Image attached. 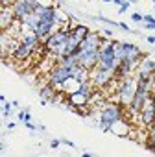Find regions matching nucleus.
Listing matches in <instances>:
<instances>
[{
    "instance_id": "8",
    "label": "nucleus",
    "mask_w": 155,
    "mask_h": 157,
    "mask_svg": "<svg viewBox=\"0 0 155 157\" xmlns=\"http://www.w3.org/2000/svg\"><path fill=\"white\" fill-rule=\"evenodd\" d=\"M33 48L30 46V44H26L24 41H21L19 43V46H17V50H15V54H13V57L17 59V61H28L32 56H33Z\"/></svg>"
},
{
    "instance_id": "17",
    "label": "nucleus",
    "mask_w": 155,
    "mask_h": 157,
    "mask_svg": "<svg viewBox=\"0 0 155 157\" xmlns=\"http://www.w3.org/2000/svg\"><path fill=\"white\" fill-rule=\"evenodd\" d=\"M129 4H131V2H127V0H126V2H124V4L120 6V13H124V11H127V8H129Z\"/></svg>"
},
{
    "instance_id": "24",
    "label": "nucleus",
    "mask_w": 155,
    "mask_h": 157,
    "mask_svg": "<svg viewBox=\"0 0 155 157\" xmlns=\"http://www.w3.org/2000/svg\"><path fill=\"white\" fill-rule=\"evenodd\" d=\"M57 2H65V0H57Z\"/></svg>"
},
{
    "instance_id": "21",
    "label": "nucleus",
    "mask_w": 155,
    "mask_h": 157,
    "mask_svg": "<svg viewBox=\"0 0 155 157\" xmlns=\"http://www.w3.org/2000/svg\"><path fill=\"white\" fill-rule=\"evenodd\" d=\"M111 2L116 4V6H122V4H124V0H111Z\"/></svg>"
},
{
    "instance_id": "5",
    "label": "nucleus",
    "mask_w": 155,
    "mask_h": 157,
    "mask_svg": "<svg viewBox=\"0 0 155 157\" xmlns=\"http://www.w3.org/2000/svg\"><path fill=\"white\" fill-rule=\"evenodd\" d=\"M72 80V68H66V67H63V65H55L48 74H46V82L48 83H52L55 89L57 87H63L66 82H70Z\"/></svg>"
},
{
    "instance_id": "4",
    "label": "nucleus",
    "mask_w": 155,
    "mask_h": 157,
    "mask_svg": "<svg viewBox=\"0 0 155 157\" xmlns=\"http://www.w3.org/2000/svg\"><path fill=\"white\" fill-rule=\"evenodd\" d=\"M115 52H116V59H118V61L129 59V61H133V63H137V65H140V61H142V57H144L142 50L137 48V46L131 44V43H118V41H115Z\"/></svg>"
},
{
    "instance_id": "16",
    "label": "nucleus",
    "mask_w": 155,
    "mask_h": 157,
    "mask_svg": "<svg viewBox=\"0 0 155 157\" xmlns=\"http://www.w3.org/2000/svg\"><path fill=\"white\" fill-rule=\"evenodd\" d=\"M11 105H13V104H11ZM11 105H9V104H4V117H8V115L11 113Z\"/></svg>"
},
{
    "instance_id": "13",
    "label": "nucleus",
    "mask_w": 155,
    "mask_h": 157,
    "mask_svg": "<svg viewBox=\"0 0 155 157\" xmlns=\"http://www.w3.org/2000/svg\"><path fill=\"white\" fill-rule=\"evenodd\" d=\"M148 140H151V142H153V146H155V122L149 126V131H148Z\"/></svg>"
},
{
    "instance_id": "14",
    "label": "nucleus",
    "mask_w": 155,
    "mask_h": 157,
    "mask_svg": "<svg viewBox=\"0 0 155 157\" xmlns=\"http://www.w3.org/2000/svg\"><path fill=\"white\" fill-rule=\"evenodd\" d=\"M19 0H0V8L2 6H15Z\"/></svg>"
},
{
    "instance_id": "7",
    "label": "nucleus",
    "mask_w": 155,
    "mask_h": 157,
    "mask_svg": "<svg viewBox=\"0 0 155 157\" xmlns=\"http://www.w3.org/2000/svg\"><path fill=\"white\" fill-rule=\"evenodd\" d=\"M0 10H2V11H0V28H2V32H6L17 21V17H15L13 6H2Z\"/></svg>"
},
{
    "instance_id": "10",
    "label": "nucleus",
    "mask_w": 155,
    "mask_h": 157,
    "mask_svg": "<svg viewBox=\"0 0 155 157\" xmlns=\"http://www.w3.org/2000/svg\"><path fill=\"white\" fill-rule=\"evenodd\" d=\"M89 35V28L87 26H81V24H78L74 30H70V39L78 44H81V41Z\"/></svg>"
},
{
    "instance_id": "18",
    "label": "nucleus",
    "mask_w": 155,
    "mask_h": 157,
    "mask_svg": "<svg viewBox=\"0 0 155 157\" xmlns=\"http://www.w3.org/2000/svg\"><path fill=\"white\" fill-rule=\"evenodd\" d=\"M61 142H63V144H66V146H70V148H74V142H70L68 139H63Z\"/></svg>"
},
{
    "instance_id": "25",
    "label": "nucleus",
    "mask_w": 155,
    "mask_h": 157,
    "mask_svg": "<svg viewBox=\"0 0 155 157\" xmlns=\"http://www.w3.org/2000/svg\"><path fill=\"white\" fill-rule=\"evenodd\" d=\"M127 2H133V0H127Z\"/></svg>"
},
{
    "instance_id": "20",
    "label": "nucleus",
    "mask_w": 155,
    "mask_h": 157,
    "mask_svg": "<svg viewBox=\"0 0 155 157\" xmlns=\"http://www.w3.org/2000/svg\"><path fill=\"white\" fill-rule=\"evenodd\" d=\"M59 142H61V140H52V142H50V146H52V148H57V146H59Z\"/></svg>"
},
{
    "instance_id": "22",
    "label": "nucleus",
    "mask_w": 155,
    "mask_h": 157,
    "mask_svg": "<svg viewBox=\"0 0 155 157\" xmlns=\"http://www.w3.org/2000/svg\"><path fill=\"white\" fill-rule=\"evenodd\" d=\"M148 43H149V44H155V37H153V35H149V37H148Z\"/></svg>"
},
{
    "instance_id": "11",
    "label": "nucleus",
    "mask_w": 155,
    "mask_h": 157,
    "mask_svg": "<svg viewBox=\"0 0 155 157\" xmlns=\"http://www.w3.org/2000/svg\"><path fill=\"white\" fill-rule=\"evenodd\" d=\"M57 63L63 65V67H66V68H74L78 65V57L76 56H61Z\"/></svg>"
},
{
    "instance_id": "6",
    "label": "nucleus",
    "mask_w": 155,
    "mask_h": 157,
    "mask_svg": "<svg viewBox=\"0 0 155 157\" xmlns=\"http://www.w3.org/2000/svg\"><path fill=\"white\" fill-rule=\"evenodd\" d=\"M89 80L93 82V85L96 87V89H102V87H105L111 80H113V72H109V70H104L102 67H94L93 70H91V78Z\"/></svg>"
},
{
    "instance_id": "1",
    "label": "nucleus",
    "mask_w": 155,
    "mask_h": 157,
    "mask_svg": "<svg viewBox=\"0 0 155 157\" xmlns=\"http://www.w3.org/2000/svg\"><path fill=\"white\" fill-rule=\"evenodd\" d=\"M100 48H102V35L96 32H89V35L81 41L80 50L76 54L78 63L83 65L89 70H93L100 61Z\"/></svg>"
},
{
    "instance_id": "9",
    "label": "nucleus",
    "mask_w": 155,
    "mask_h": 157,
    "mask_svg": "<svg viewBox=\"0 0 155 157\" xmlns=\"http://www.w3.org/2000/svg\"><path fill=\"white\" fill-rule=\"evenodd\" d=\"M72 78H74V82L83 83V82H87L89 78H91V70H89V68H85L83 65L78 63V65L72 68Z\"/></svg>"
},
{
    "instance_id": "19",
    "label": "nucleus",
    "mask_w": 155,
    "mask_h": 157,
    "mask_svg": "<svg viewBox=\"0 0 155 157\" xmlns=\"http://www.w3.org/2000/svg\"><path fill=\"white\" fill-rule=\"evenodd\" d=\"M118 26H120V28H122V30H126V32H129V28H127V24H126V22H120V24H118Z\"/></svg>"
},
{
    "instance_id": "23",
    "label": "nucleus",
    "mask_w": 155,
    "mask_h": 157,
    "mask_svg": "<svg viewBox=\"0 0 155 157\" xmlns=\"http://www.w3.org/2000/svg\"><path fill=\"white\" fill-rule=\"evenodd\" d=\"M26 126H28L30 129H35V128H37V126H35V124H32V122H26Z\"/></svg>"
},
{
    "instance_id": "15",
    "label": "nucleus",
    "mask_w": 155,
    "mask_h": 157,
    "mask_svg": "<svg viewBox=\"0 0 155 157\" xmlns=\"http://www.w3.org/2000/svg\"><path fill=\"white\" fill-rule=\"evenodd\" d=\"M131 19H133L135 22H140V21H144V15H140V13H133Z\"/></svg>"
},
{
    "instance_id": "3",
    "label": "nucleus",
    "mask_w": 155,
    "mask_h": 157,
    "mask_svg": "<svg viewBox=\"0 0 155 157\" xmlns=\"http://www.w3.org/2000/svg\"><path fill=\"white\" fill-rule=\"evenodd\" d=\"M137 93V78L135 76H127L126 80L120 82V87H118V93H116V102L124 107H127L133 100Z\"/></svg>"
},
{
    "instance_id": "12",
    "label": "nucleus",
    "mask_w": 155,
    "mask_h": 157,
    "mask_svg": "<svg viewBox=\"0 0 155 157\" xmlns=\"http://www.w3.org/2000/svg\"><path fill=\"white\" fill-rule=\"evenodd\" d=\"M144 22H146V28H148V30H155V17L144 15Z\"/></svg>"
},
{
    "instance_id": "2",
    "label": "nucleus",
    "mask_w": 155,
    "mask_h": 157,
    "mask_svg": "<svg viewBox=\"0 0 155 157\" xmlns=\"http://www.w3.org/2000/svg\"><path fill=\"white\" fill-rule=\"evenodd\" d=\"M122 118H126V107L120 105L115 100H107L100 109V128L104 131H111L113 126H116Z\"/></svg>"
}]
</instances>
